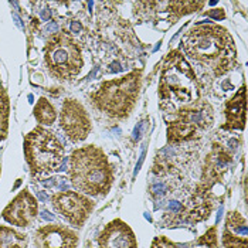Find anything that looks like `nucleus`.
<instances>
[{
  "instance_id": "nucleus-1",
  "label": "nucleus",
  "mask_w": 248,
  "mask_h": 248,
  "mask_svg": "<svg viewBox=\"0 0 248 248\" xmlns=\"http://www.w3.org/2000/svg\"><path fill=\"white\" fill-rule=\"evenodd\" d=\"M183 48L193 60L210 67L217 77L237 64V48L227 29L206 24L196 26L185 36Z\"/></svg>"
},
{
  "instance_id": "nucleus-2",
  "label": "nucleus",
  "mask_w": 248,
  "mask_h": 248,
  "mask_svg": "<svg viewBox=\"0 0 248 248\" xmlns=\"http://www.w3.org/2000/svg\"><path fill=\"white\" fill-rule=\"evenodd\" d=\"M68 176L76 190L91 196H105L114 183L112 165L102 149L94 145L71 153Z\"/></svg>"
},
{
  "instance_id": "nucleus-3",
  "label": "nucleus",
  "mask_w": 248,
  "mask_h": 248,
  "mask_svg": "<svg viewBox=\"0 0 248 248\" xmlns=\"http://www.w3.org/2000/svg\"><path fill=\"white\" fill-rule=\"evenodd\" d=\"M200 91L190 64L179 50L172 51L162 67L159 81V98L168 104L170 112L199 101Z\"/></svg>"
},
{
  "instance_id": "nucleus-4",
  "label": "nucleus",
  "mask_w": 248,
  "mask_h": 248,
  "mask_svg": "<svg viewBox=\"0 0 248 248\" xmlns=\"http://www.w3.org/2000/svg\"><path fill=\"white\" fill-rule=\"evenodd\" d=\"M142 85V70H135L128 76L105 81L94 94L91 101L102 112L116 119L126 118L132 112Z\"/></svg>"
},
{
  "instance_id": "nucleus-5",
  "label": "nucleus",
  "mask_w": 248,
  "mask_h": 248,
  "mask_svg": "<svg viewBox=\"0 0 248 248\" xmlns=\"http://www.w3.org/2000/svg\"><path fill=\"white\" fill-rule=\"evenodd\" d=\"M24 157L33 176L50 174L61 166L64 146L54 132L37 126L24 138Z\"/></svg>"
},
{
  "instance_id": "nucleus-6",
  "label": "nucleus",
  "mask_w": 248,
  "mask_h": 248,
  "mask_svg": "<svg viewBox=\"0 0 248 248\" xmlns=\"http://www.w3.org/2000/svg\"><path fill=\"white\" fill-rule=\"evenodd\" d=\"M44 62L60 79H73L84 67L79 44L65 31L53 34L44 46Z\"/></svg>"
},
{
  "instance_id": "nucleus-7",
  "label": "nucleus",
  "mask_w": 248,
  "mask_h": 248,
  "mask_svg": "<svg viewBox=\"0 0 248 248\" xmlns=\"http://www.w3.org/2000/svg\"><path fill=\"white\" fill-rule=\"evenodd\" d=\"M176 114L179 119L168 126V142L172 145L190 140L197 132L209 129L214 121L213 108L206 101H196L180 108Z\"/></svg>"
},
{
  "instance_id": "nucleus-8",
  "label": "nucleus",
  "mask_w": 248,
  "mask_h": 248,
  "mask_svg": "<svg viewBox=\"0 0 248 248\" xmlns=\"http://www.w3.org/2000/svg\"><path fill=\"white\" fill-rule=\"evenodd\" d=\"M53 209L68 220L70 224L82 227L95 207V203L77 191L62 190L51 196Z\"/></svg>"
},
{
  "instance_id": "nucleus-9",
  "label": "nucleus",
  "mask_w": 248,
  "mask_h": 248,
  "mask_svg": "<svg viewBox=\"0 0 248 248\" xmlns=\"http://www.w3.org/2000/svg\"><path fill=\"white\" fill-rule=\"evenodd\" d=\"M60 126L71 142H82L93 131L91 118L84 105L73 98L62 102L60 114Z\"/></svg>"
},
{
  "instance_id": "nucleus-10",
  "label": "nucleus",
  "mask_w": 248,
  "mask_h": 248,
  "mask_svg": "<svg viewBox=\"0 0 248 248\" xmlns=\"http://www.w3.org/2000/svg\"><path fill=\"white\" fill-rule=\"evenodd\" d=\"M38 213V203L36 197L27 190H21L6 206V209L1 213V217L13 226L17 227H30Z\"/></svg>"
},
{
  "instance_id": "nucleus-11",
  "label": "nucleus",
  "mask_w": 248,
  "mask_h": 248,
  "mask_svg": "<svg viewBox=\"0 0 248 248\" xmlns=\"http://www.w3.org/2000/svg\"><path fill=\"white\" fill-rule=\"evenodd\" d=\"M34 248H77L78 234L62 224H46L36 230Z\"/></svg>"
},
{
  "instance_id": "nucleus-12",
  "label": "nucleus",
  "mask_w": 248,
  "mask_h": 248,
  "mask_svg": "<svg viewBox=\"0 0 248 248\" xmlns=\"http://www.w3.org/2000/svg\"><path fill=\"white\" fill-rule=\"evenodd\" d=\"M232 162V157L221 145H213L211 152L206 157L204 169H203V177L202 185L199 186L197 193L206 194V191L210 190L211 187L221 180L223 174L227 172Z\"/></svg>"
},
{
  "instance_id": "nucleus-13",
  "label": "nucleus",
  "mask_w": 248,
  "mask_h": 248,
  "mask_svg": "<svg viewBox=\"0 0 248 248\" xmlns=\"http://www.w3.org/2000/svg\"><path fill=\"white\" fill-rule=\"evenodd\" d=\"M98 244L101 248H138L132 229L119 218L111 221L102 230L98 237Z\"/></svg>"
},
{
  "instance_id": "nucleus-14",
  "label": "nucleus",
  "mask_w": 248,
  "mask_h": 248,
  "mask_svg": "<svg viewBox=\"0 0 248 248\" xmlns=\"http://www.w3.org/2000/svg\"><path fill=\"white\" fill-rule=\"evenodd\" d=\"M246 85L240 88V91L232 96L226 105V129H244L246 126Z\"/></svg>"
},
{
  "instance_id": "nucleus-15",
  "label": "nucleus",
  "mask_w": 248,
  "mask_h": 248,
  "mask_svg": "<svg viewBox=\"0 0 248 248\" xmlns=\"http://www.w3.org/2000/svg\"><path fill=\"white\" fill-rule=\"evenodd\" d=\"M27 235L12 227L0 226V248H27Z\"/></svg>"
},
{
  "instance_id": "nucleus-16",
  "label": "nucleus",
  "mask_w": 248,
  "mask_h": 248,
  "mask_svg": "<svg viewBox=\"0 0 248 248\" xmlns=\"http://www.w3.org/2000/svg\"><path fill=\"white\" fill-rule=\"evenodd\" d=\"M168 13L169 17L168 20L170 23H174L177 19L183 17L185 15H189L191 12H196L197 9L203 7L204 3L202 1H168Z\"/></svg>"
},
{
  "instance_id": "nucleus-17",
  "label": "nucleus",
  "mask_w": 248,
  "mask_h": 248,
  "mask_svg": "<svg viewBox=\"0 0 248 248\" xmlns=\"http://www.w3.org/2000/svg\"><path fill=\"white\" fill-rule=\"evenodd\" d=\"M34 118L41 125H53L57 119V111L47 98H40L34 105Z\"/></svg>"
},
{
  "instance_id": "nucleus-18",
  "label": "nucleus",
  "mask_w": 248,
  "mask_h": 248,
  "mask_svg": "<svg viewBox=\"0 0 248 248\" xmlns=\"http://www.w3.org/2000/svg\"><path fill=\"white\" fill-rule=\"evenodd\" d=\"M9 116H10V101L7 91L0 85V142L9 135Z\"/></svg>"
},
{
  "instance_id": "nucleus-19",
  "label": "nucleus",
  "mask_w": 248,
  "mask_h": 248,
  "mask_svg": "<svg viewBox=\"0 0 248 248\" xmlns=\"http://www.w3.org/2000/svg\"><path fill=\"white\" fill-rule=\"evenodd\" d=\"M226 229L231 231L235 235H241V237H247V226H246V218L237 213V211H231L227 216L226 220Z\"/></svg>"
},
{
  "instance_id": "nucleus-20",
  "label": "nucleus",
  "mask_w": 248,
  "mask_h": 248,
  "mask_svg": "<svg viewBox=\"0 0 248 248\" xmlns=\"http://www.w3.org/2000/svg\"><path fill=\"white\" fill-rule=\"evenodd\" d=\"M223 246L224 248H247V237L235 235L227 229H224Z\"/></svg>"
},
{
  "instance_id": "nucleus-21",
  "label": "nucleus",
  "mask_w": 248,
  "mask_h": 248,
  "mask_svg": "<svg viewBox=\"0 0 248 248\" xmlns=\"http://www.w3.org/2000/svg\"><path fill=\"white\" fill-rule=\"evenodd\" d=\"M199 244L209 248H217V227H211L200 240Z\"/></svg>"
},
{
  "instance_id": "nucleus-22",
  "label": "nucleus",
  "mask_w": 248,
  "mask_h": 248,
  "mask_svg": "<svg viewBox=\"0 0 248 248\" xmlns=\"http://www.w3.org/2000/svg\"><path fill=\"white\" fill-rule=\"evenodd\" d=\"M152 248H177V246L170 240H168L166 237H156L153 240Z\"/></svg>"
},
{
  "instance_id": "nucleus-23",
  "label": "nucleus",
  "mask_w": 248,
  "mask_h": 248,
  "mask_svg": "<svg viewBox=\"0 0 248 248\" xmlns=\"http://www.w3.org/2000/svg\"><path fill=\"white\" fill-rule=\"evenodd\" d=\"M166 185L163 182H155L151 186V194L153 197H163L166 194Z\"/></svg>"
},
{
  "instance_id": "nucleus-24",
  "label": "nucleus",
  "mask_w": 248,
  "mask_h": 248,
  "mask_svg": "<svg viewBox=\"0 0 248 248\" xmlns=\"http://www.w3.org/2000/svg\"><path fill=\"white\" fill-rule=\"evenodd\" d=\"M207 16H210V17H213V19H216V20H224V19H226V13H224V10H223V9L210 10V12L207 13Z\"/></svg>"
},
{
  "instance_id": "nucleus-25",
  "label": "nucleus",
  "mask_w": 248,
  "mask_h": 248,
  "mask_svg": "<svg viewBox=\"0 0 248 248\" xmlns=\"http://www.w3.org/2000/svg\"><path fill=\"white\" fill-rule=\"evenodd\" d=\"M168 209L172 211V213H179V211L183 210V206H182V203L180 202H176V200H172V202H169V206H168Z\"/></svg>"
},
{
  "instance_id": "nucleus-26",
  "label": "nucleus",
  "mask_w": 248,
  "mask_h": 248,
  "mask_svg": "<svg viewBox=\"0 0 248 248\" xmlns=\"http://www.w3.org/2000/svg\"><path fill=\"white\" fill-rule=\"evenodd\" d=\"M143 125H145V122L143 121H140L138 125H136V128H135L134 131V140H139L140 139V136H142V128H143Z\"/></svg>"
},
{
  "instance_id": "nucleus-27",
  "label": "nucleus",
  "mask_w": 248,
  "mask_h": 248,
  "mask_svg": "<svg viewBox=\"0 0 248 248\" xmlns=\"http://www.w3.org/2000/svg\"><path fill=\"white\" fill-rule=\"evenodd\" d=\"M58 30V26H57V21H53V23H50L46 29H44V31L47 33V34H56Z\"/></svg>"
},
{
  "instance_id": "nucleus-28",
  "label": "nucleus",
  "mask_w": 248,
  "mask_h": 248,
  "mask_svg": "<svg viewBox=\"0 0 248 248\" xmlns=\"http://www.w3.org/2000/svg\"><path fill=\"white\" fill-rule=\"evenodd\" d=\"M70 30H71V33H79L81 31V24L78 21H71Z\"/></svg>"
},
{
  "instance_id": "nucleus-29",
  "label": "nucleus",
  "mask_w": 248,
  "mask_h": 248,
  "mask_svg": "<svg viewBox=\"0 0 248 248\" xmlns=\"http://www.w3.org/2000/svg\"><path fill=\"white\" fill-rule=\"evenodd\" d=\"M145 155H146V151H143V152H142V155H140V157H139V162H138V165H136V169H135V174L139 172V169H140V166H142V163H143Z\"/></svg>"
},
{
  "instance_id": "nucleus-30",
  "label": "nucleus",
  "mask_w": 248,
  "mask_h": 248,
  "mask_svg": "<svg viewBox=\"0 0 248 248\" xmlns=\"http://www.w3.org/2000/svg\"><path fill=\"white\" fill-rule=\"evenodd\" d=\"M50 17H51V15H50V10L46 7V9H43V12H41V19L43 20H50Z\"/></svg>"
},
{
  "instance_id": "nucleus-31",
  "label": "nucleus",
  "mask_w": 248,
  "mask_h": 248,
  "mask_svg": "<svg viewBox=\"0 0 248 248\" xmlns=\"http://www.w3.org/2000/svg\"><path fill=\"white\" fill-rule=\"evenodd\" d=\"M41 217H43L44 220H54V216H51L47 210L43 211V216H41Z\"/></svg>"
},
{
  "instance_id": "nucleus-32",
  "label": "nucleus",
  "mask_w": 248,
  "mask_h": 248,
  "mask_svg": "<svg viewBox=\"0 0 248 248\" xmlns=\"http://www.w3.org/2000/svg\"><path fill=\"white\" fill-rule=\"evenodd\" d=\"M111 70H112L114 73H118V71H121V67H119V64H118V62H112Z\"/></svg>"
},
{
  "instance_id": "nucleus-33",
  "label": "nucleus",
  "mask_w": 248,
  "mask_h": 248,
  "mask_svg": "<svg viewBox=\"0 0 248 248\" xmlns=\"http://www.w3.org/2000/svg\"><path fill=\"white\" fill-rule=\"evenodd\" d=\"M0 174H1V165H0Z\"/></svg>"
}]
</instances>
